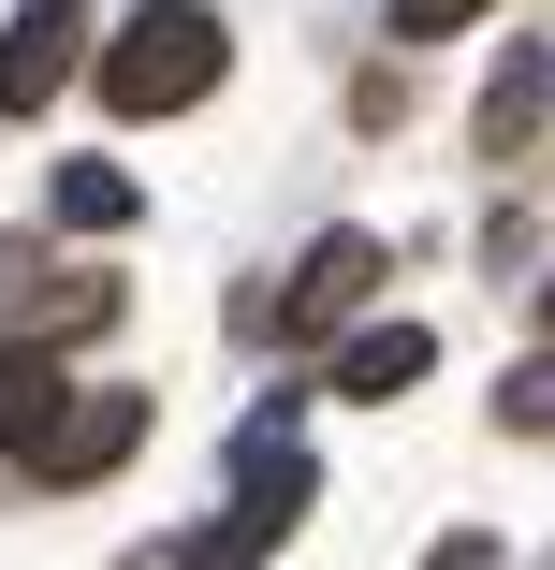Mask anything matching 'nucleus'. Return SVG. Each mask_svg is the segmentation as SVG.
<instances>
[{
	"instance_id": "4",
	"label": "nucleus",
	"mask_w": 555,
	"mask_h": 570,
	"mask_svg": "<svg viewBox=\"0 0 555 570\" xmlns=\"http://www.w3.org/2000/svg\"><path fill=\"white\" fill-rule=\"evenodd\" d=\"M132 439H147V395H132V381H102V395H73V410L44 424V453H30V483H102V469H118Z\"/></svg>"
},
{
	"instance_id": "9",
	"label": "nucleus",
	"mask_w": 555,
	"mask_h": 570,
	"mask_svg": "<svg viewBox=\"0 0 555 570\" xmlns=\"http://www.w3.org/2000/svg\"><path fill=\"white\" fill-rule=\"evenodd\" d=\"M118 322V278H59V293H30V336L59 352V336H102Z\"/></svg>"
},
{
	"instance_id": "2",
	"label": "nucleus",
	"mask_w": 555,
	"mask_h": 570,
	"mask_svg": "<svg viewBox=\"0 0 555 570\" xmlns=\"http://www.w3.org/2000/svg\"><path fill=\"white\" fill-rule=\"evenodd\" d=\"M307 498H321V469H307V439H293V395L278 410H249V439H235V527H307Z\"/></svg>"
},
{
	"instance_id": "14",
	"label": "nucleus",
	"mask_w": 555,
	"mask_h": 570,
	"mask_svg": "<svg viewBox=\"0 0 555 570\" xmlns=\"http://www.w3.org/2000/svg\"><path fill=\"white\" fill-rule=\"evenodd\" d=\"M424 570H497V541H483V527H454V541H438Z\"/></svg>"
},
{
	"instance_id": "15",
	"label": "nucleus",
	"mask_w": 555,
	"mask_h": 570,
	"mask_svg": "<svg viewBox=\"0 0 555 570\" xmlns=\"http://www.w3.org/2000/svg\"><path fill=\"white\" fill-rule=\"evenodd\" d=\"M541 322H555V278H541Z\"/></svg>"
},
{
	"instance_id": "5",
	"label": "nucleus",
	"mask_w": 555,
	"mask_h": 570,
	"mask_svg": "<svg viewBox=\"0 0 555 570\" xmlns=\"http://www.w3.org/2000/svg\"><path fill=\"white\" fill-rule=\"evenodd\" d=\"M366 293H380V235H366V219H337V235H307L293 293H278V336H307V322H337V307H366Z\"/></svg>"
},
{
	"instance_id": "6",
	"label": "nucleus",
	"mask_w": 555,
	"mask_h": 570,
	"mask_svg": "<svg viewBox=\"0 0 555 570\" xmlns=\"http://www.w3.org/2000/svg\"><path fill=\"white\" fill-rule=\"evenodd\" d=\"M59 410H73V381H59V352H44V336H16V352H0V453H16V469H30Z\"/></svg>"
},
{
	"instance_id": "13",
	"label": "nucleus",
	"mask_w": 555,
	"mask_h": 570,
	"mask_svg": "<svg viewBox=\"0 0 555 570\" xmlns=\"http://www.w3.org/2000/svg\"><path fill=\"white\" fill-rule=\"evenodd\" d=\"M483 0H395V45H438V30H468Z\"/></svg>"
},
{
	"instance_id": "8",
	"label": "nucleus",
	"mask_w": 555,
	"mask_h": 570,
	"mask_svg": "<svg viewBox=\"0 0 555 570\" xmlns=\"http://www.w3.org/2000/svg\"><path fill=\"white\" fill-rule=\"evenodd\" d=\"M59 219H73V235H118V219H132V176L118 161H59Z\"/></svg>"
},
{
	"instance_id": "1",
	"label": "nucleus",
	"mask_w": 555,
	"mask_h": 570,
	"mask_svg": "<svg viewBox=\"0 0 555 570\" xmlns=\"http://www.w3.org/2000/svg\"><path fill=\"white\" fill-rule=\"evenodd\" d=\"M219 59H235V45H219L205 0H147V16L102 45V102H118V118H176V102L219 88Z\"/></svg>"
},
{
	"instance_id": "7",
	"label": "nucleus",
	"mask_w": 555,
	"mask_h": 570,
	"mask_svg": "<svg viewBox=\"0 0 555 570\" xmlns=\"http://www.w3.org/2000/svg\"><path fill=\"white\" fill-rule=\"evenodd\" d=\"M424 366H438V336H424V322H366L351 352H337V395H366V410H395V395H409Z\"/></svg>"
},
{
	"instance_id": "12",
	"label": "nucleus",
	"mask_w": 555,
	"mask_h": 570,
	"mask_svg": "<svg viewBox=\"0 0 555 570\" xmlns=\"http://www.w3.org/2000/svg\"><path fill=\"white\" fill-rule=\"evenodd\" d=\"M176 570H264V527H205V541H176Z\"/></svg>"
},
{
	"instance_id": "3",
	"label": "nucleus",
	"mask_w": 555,
	"mask_h": 570,
	"mask_svg": "<svg viewBox=\"0 0 555 570\" xmlns=\"http://www.w3.org/2000/svg\"><path fill=\"white\" fill-rule=\"evenodd\" d=\"M88 59V0H30L16 30H0V118H44Z\"/></svg>"
},
{
	"instance_id": "11",
	"label": "nucleus",
	"mask_w": 555,
	"mask_h": 570,
	"mask_svg": "<svg viewBox=\"0 0 555 570\" xmlns=\"http://www.w3.org/2000/svg\"><path fill=\"white\" fill-rule=\"evenodd\" d=\"M497 424H526V439H555V352H541V366H512V381H497Z\"/></svg>"
},
{
	"instance_id": "10",
	"label": "nucleus",
	"mask_w": 555,
	"mask_h": 570,
	"mask_svg": "<svg viewBox=\"0 0 555 570\" xmlns=\"http://www.w3.org/2000/svg\"><path fill=\"white\" fill-rule=\"evenodd\" d=\"M526 118H541V59H512V73L483 88V132H497V147H526Z\"/></svg>"
}]
</instances>
